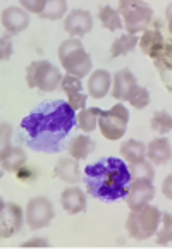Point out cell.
I'll list each match as a JSON object with an SVG mask.
<instances>
[{"instance_id": "6da1fadb", "label": "cell", "mask_w": 172, "mask_h": 249, "mask_svg": "<svg viewBox=\"0 0 172 249\" xmlns=\"http://www.w3.org/2000/svg\"><path fill=\"white\" fill-rule=\"evenodd\" d=\"M76 110L66 100H47L19 125V143L41 153H59L76 125Z\"/></svg>"}, {"instance_id": "7a4b0ae2", "label": "cell", "mask_w": 172, "mask_h": 249, "mask_svg": "<svg viewBox=\"0 0 172 249\" xmlns=\"http://www.w3.org/2000/svg\"><path fill=\"white\" fill-rule=\"evenodd\" d=\"M83 180L93 198L112 203L126 198L133 179L124 160L105 157L84 169Z\"/></svg>"}, {"instance_id": "3957f363", "label": "cell", "mask_w": 172, "mask_h": 249, "mask_svg": "<svg viewBox=\"0 0 172 249\" xmlns=\"http://www.w3.org/2000/svg\"><path fill=\"white\" fill-rule=\"evenodd\" d=\"M57 55H59L60 64H62V69L71 76L83 79L92 71V57L88 55V52L84 50L83 43L77 38L71 36L64 40L57 48Z\"/></svg>"}, {"instance_id": "277c9868", "label": "cell", "mask_w": 172, "mask_h": 249, "mask_svg": "<svg viewBox=\"0 0 172 249\" xmlns=\"http://www.w3.org/2000/svg\"><path fill=\"white\" fill-rule=\"evenodd\" d=\"M162 222V212L157 206H143L141 210L131 212L126 218V229L129 235L136 241H147L157 234L158 225Z\"/></svg>"}, {"instance_id": "5b68a950", "label": "cell", "mask_w": 172, "mask_h": 249, "mask_svg": "<svg viewBox=\"0 0 172 249\" xmlns=\"http://www.w3.org/2000/svg\"><path fill=\"white\" fill-rule=\"evenodd\" d=\"M119 14L128 33L138 35L145 31L153 21V11L145 0H119Z\"/></svg>"}, {"instance_id": "8992f818", "label": "cell", "mask_w": 172, "mask_h": 249, "mask_svg": "<svg viewBox=\"0 0 172 249\" xmlns=\"http://www.w3.org/2000/svg\"><path fill=\"white\" fill-rule=\"evenodd\" d=\"M26 83L30 88H38L43 93H52L62 83V74L48 60H35L26 69Z\"/></svg>"}, {"instance_id": "52a82bcc", "label": "cell", "mask_w": 172, "mask_h": 249, "mask_svg": "<svg viewBox=\"0 0 172 249\" xmlns=\"http://www.w3.org/2000/svg\"><path fill=\"white\" fill-rule=\"evenodd\" d=\"M129 122V110L122 103L114 105L110 110H105L100 114L98 129L102 136L109 141H117L124 136Z\"/></svg>"}, {"instance_id": "ba28073f", "label": "cell", "mask_w": 172, "mask_h": 249, "mask_svg": "<svg viewBox=\"0 0 172 249\" xmlns=\"http://www.w3.org/2000/svg\"><path fill=\"white\" fill-rule=\"evenodd\" d=\"M54 216V205L45 196L31 198L26 205V224L30 225L31 231H40V229L48 227Z\"/></svg>"}, {"instance_id": "9c48e42d", "label": "cell", "mask_w": 172, "mask_h": 249, "mask_svg": "<svg viewBox=\"0 0 172 249\" xmlns=\"http://www.w3.org/2000/svg\"><path fill=\"white\" fill-rule=\"evenodd\" d=\"M26 222V213H22L21 206L11 201H2L0 206V237L9 239L16 235L22 229Z\"/></svg>"}, {"instance_id": "30bf717a", "label": "cell", "mask_w": 172, "mask_h": 249, "mask_svg": "<svg viewBox=\"0 0 172 249\" xmlns=\"http://www.w3.org/2000/svg\"><path fill=\"white\" fill-rule=\"evenodd\" d=\"M153 196H155V189L152 180L136 179L131 180L129 191L124 199H126V205L129 206V210L136 212V210H141L143 206H147L153 199Z\"/></svg>"}, {"instance_id": "8fae6325", "label": "cell", "mask_w": 172, "mask_h": 249, "mask_svg": "<svg viewBox=\"0 0 172 249\" xmlns=\"http://www.w3.org/2000/svg\"><path fill=\"white\" fill-rule=\"evenodd\" d=\"M93 28V18L88 11L84 9H74L67 14L66 21H64V30L69 36L81 38L84 35H88Z\"/></svg>"}, {"instance_id": "7c38bea8", "label": "cell", "mask_w": 172, "mask_h": 249, "mask_svg": "<svg viewBox=\"0 0 172 249\" xmlns=\"http://www.w3.org/2000/svg\"><path fill=\"white\" fill-rule=\"evenodd\" d=\"M138 86L139 85L134 74L129 69H121L112 76V89H110V93L119 102H129V98H131V95Z\"/></svg>"}, {"instance_id": "4fadbf2b", "label": "cell", "mask_w": 172, "mask_h": 249, "mask_svg": "<svg viewBox=\"0 0 172 249\" xmlns=\"http://www.w3.org/2000/svg\"><path fill=\"white\" fill-rule=\"evenodd\" d=\"M60 88H62V91L66 93L67 102H69V105L73 107L74 110L86 108V100H88V96L83 93V85H81L79 77L66 74V76L62 77Z\"/></svg>"}, {"instance_id": "5bb4252c", "label": "cell", "mask_w": 172, "mask_h": 249, "mask_svg": "<svg viewBox=\"0 0 172 249\" xmlns=\"http://www.w3.org/2000/svg\"><path fill=\"white\" fill-rule=\"evenodd\" d=\"M2 26L11 35H18L30 26V14L22 7H7L2 11Z\"/></svg>"}, {"instance_id": "9a60e30c", "label": "cell", "mask_w": 172, "mask_h": 249, "mask_svg": "<svg viewBox=\"0 0 172 249\" xmlns=\"http://www.w3.org/2000/svg\"><path fill=\"white\" fill-rule=\"evenodd\" d=\"M155 67H157L158 74H160L162 81H164L165 88L169 91H172V35H167V40L162 48V52L158 53V57L153 60Z\"/></svg>"}, {"instance_id": "2e32d148", "label": "cell", "mask_w": 172, "mask_h": 249, "mask_svg": "<svg viewBox=\"0 0 172 249\" xmlns=\"http://www.w3.org/2000/svg\"><path fill=\"white\" fill-rule=\"evenodd\" d=\"M60 205L69 215H77L86 210V196L79 187H67L60 195Z\"/></svg>"}, {"instance_id": "e0dca14e", "label": "cell", "mask_w": 172, "mask_h": 249, "mask_svg": "<svg viewBox=\"0 0 172 249\" xmlns=\"http://www.w3.org/2000/svg\"><path fill=\"white\" fill-rule=\"evenodd\" d=\"M112 86V76L109 71L105 69H96L92 72L88 79V93L92 98L100 100L103 96H107V93L110 91Z\"/></svg>"}, {"instance_id": "ac0fdd59", "label": "cell", "mask_w": 172, "mask_h": 249, "mask_svg": "<svg viewBox=\"0 0 172 249\" xmlns=\"http://www.w3.org/2000/svg\"><path fill=\"white\" fill-rule=\"evenodd\" d=\"M79 160L73 157H67V158H60L55 165V170H54V177L57 179L64 180L67 184H77L81 179V172H79Z\"/></svg>"}, {"instance_id": "d6986e66", "label": "cell", "mask_w": 172, "mask_h": 249, "mask_svg": "<svg viewBox=\"0 0 172 249\" xmlns=\"http://www.w3.org/2000/svg\"><path fill=\"white\" fill-rule=\"evenodd\" d=\"M147 158L153 165H165L172 158L171 144L165 138H155L147 146Z\"/></svg>"}, {"instance_id": "ffe728a7", "label": "cell", "mask_w": 172, "mask_h": 249, "mask_svg": "<svg viewBox=\"0 0 172 249\" xmlns=\"http://www.w3.org/2000/svg\"><path fill=\"white\" fill-rule=\"evenodd\" d=\"M95 146L96 144L92 138H88V136H84V134H79L71 140L67 151H69L71 157L76 158V160H84V158H88L90 155L95 151Z\"/></svg>"}, {"instance_id": "44dd1931", "label": "cell", "mask_w": 172, "mask_h": 249, "mask_svg": "<svg viewBox=\"0 0 172 249\" xmlns=\"http://www.w3.org/2000/svg\"><path fill=\"white\" fill-rule=\"evenodd\" d=\"M121 155L128 163H136V161L145 160L147 146H145V143H141L138 140H128L121 144Z\"/></svg>"}, {"instance_id": "7402d4cb", "label": "cell", "mask_w": 172, "mask_h": 249, "mask_svg": "<svg viewBox=\"0 0 172 249\" xmlns=\"http://www.w3.org/2000/svg\"><path fill=\"white\" fill-rule=\"evenodd\" d=\"M102 110L98 107H90V108H83L77 112V127L83 132H93L95 127L98 125V119Z\"/></svg>"}, {"instance_id": "603a6c76", "label": "cell", "mask_w": 172, "mask_h": 249, "mask_svg": "<svg viewBox=\"0 0 172 249\" xmlns=\"http://www.w3.org/2000/svg\"><path fill=\"white\" fill-rule=\"evenodd\" d=\"M0 163H2V170L4 172L16 174L21 167L26 165V153L21 146H12L11 153L7 157L0 158Z\"/></svg>"}, {"instance_id": "cb8c5ba5", "label": "cell", "mask_w": 172, "mask_h": 249, "mask_svg": "<svg viewBox=\"0 0 172 249\" xmlns=\"http://www.w3.org/2000/svg\"><path fill=\"white\" fill-rule=\"evenodd\" d=\"M98 19H100V22H102L103 28H107L109 31H117V30H122V28H124V22H122L119 11L112 9L110 5L100 7Z\"/></svg>"}, {"instance_id": "d4e9b609", "label": "cell", "mask_w": 172, "mask_h": 249, "mask_svg": "<svg viewBox=\"0 0 172 249\" xmlns=\"http://www.w3.org/2000/svg\"><path fill=\"white\" fill-rule=\"evenodd\" d=\"M139 43L138 36L131 33H126L122 36H119L117 40H114L112 47H110V55L114 59L115 57H121V55H128L129 52H133L136 48V45Z\"/></svg>"}, {"instance_id": "484cf974", "label": "cell", "mask_w": 172, "mask_h": 249, "mask_svg": "<svg viewBox=\"0 0 172 249\" xmlns=\"http://www.w3.org/2000/svg\"><path fill=\"white\" fill-rule=\"evenodd\" d=\"M67 12V0H47L43 12L38 14L41 19H50V21H57Z\"/></svg>"}, {"instance_id": "4316f807", "label": "cell", "mask_w": 172, "mask_h": 249, "mask_svg": "<svg viewBox=\"0 0 172 249\" xmlns=\"http://www.w3.org/2000/svg\"><path fill=\"white\" fill-rule=\"evenodd\" d=\"M129 172H131V179H143V180H153L155 177V170L152 167L150 161L141 160L136 161V163H129Z\"/></svg>"}, {"instance_id": "83f0119b", "label": "cell", "mask_w": 172, "mask_h": 249, "mask_svg": "<svg viewBox=\"0 0 172 249\" xmlns=\"http://www.w3.org/2000/svg\"><path fill=\"white\" fill-rule=\"evenodd\" d=\"M150 124L155 132H158V134H167V132L172 131V115L169 114L167 110H158V112L153 114Z\"/></svg>"}, {"instance_id": "f1b7e54d", "label": "cell", "mask_w": 172, "mask_h": 249, "mask_svg": "<svg viewBox=\"0 0 172 249\" xmlns=\"http://www.w3.org/2000/svg\"><path fill=\"white\" fill-rule=\"evenodd\" d=\"M157 244L165 246L169 242H172V215L171 213H162V222L160 227H158L157 234Z\"/></svg>"}, {"instance_id": "f546056e", "label": "cell", "mask_w": 172, "mask_h": 249, "mask_svg": "<svg viewBox=\"0 0 172 249\" xmlns=\"http://www.w3.org/2000/svg\"><path fill=\"white\" fill-rule=\"evenodd\" d=\"M0 158L7 157L11 153L12 146H11V136H12V127L9 122H2L0 124Z\"/></svg>"}, {"instance_id": "4dcf8cb0", "label": "cell", "mask_w": 172, "mask_h": 249, "mask_svg": "<svg viewBox=\"0 0 172 249\" xmlns=\"http://www.w3.org/2000/svg\"><path fill=\"white\" fill-rule=\"evenodd\" d=\"M129 103L134 108H145L150 103V93H148V89L143 88V86H138L134 89V93L131 95V98H129Z\"/></svg>"}, {"instance_id": "1f68e13d", "label": "cell", "mask_w": 172, "mask_h": 249, "mask_svg": "<svg viewBox=\"0 0 172 249\" xmlns=\"http://www.w3.org/2000/svg\"><path fill=\"white\" fill-rule=\"evenodd\" d=\"M16 177H18L19 182H24V184H33L37 182L38 179V170L31 165H24L21 169L16 172Z\"/></svg>"}, {"instance_id": "d6a6232c", "label": "cell", "mask_w": 172, "mask_h": 249, "mask_svg": "<svg viewBox=\"0 0 172 249\" xmlns=\"http://www.w3.org/2000/svg\"><path fill=\"white\" fill-rule=\"evenodd\" d=\"M22 9H26L28 12H33V14H41L47 5V0H19Z\"/></svg>"}, {"instance_id": "836d02e7", "label": "cell", "mask_w": 172, "mask_h": 249, "mask_svg": "<svg viewBox=\"0 0 172 249\" xmlns=\"http://www.w3.org/2000/svg\"><path fill=\"white\" fill-rule=\"evenodd\" d=\"M2 55H0V59L2 60H9V57H11L12 53V47H11V40H9L7 36H2Z\"/></svg>"}, {"instance_id": "e575fe53", "label": "cell", "mask_w": 172, "mask_h": 249, "mask_svg": "<svg viewBox=\"0 0 172 249\" xmlns=\"http://www.w3.org/2000/svg\"><path fill=\"white\" fill-rule=\"evenodd\" d=\"M50 242L47 239H31V241H26L21 248H48Z\"/></svg>"}, {"instance_id": "d590c367", "label": "cell", "mask_w": 172, "mask_h": 249, "mask_svg": "<svg viewBox=\"0 0 172 249\" xmlns=\"http://www.w3.org/2000/svg\"><path fill=\"white\" fill-rule=\"evenodd\" d=\"M162 193H164L165 198L172 201V174L164 179V184H162Z\"/></svg>"}, {"instance_id": "8d00e7d4", "label": "cell", "mask_w": 172, "mask_h": 249, "mask_svg": "<svg viewBox=\"0 0 172 249\" xmlns=\"http://www.w3.org/2000/svg\"><path fill=\"white\" fill-rule=\"evenodd\" d=\"M165 19H167V30H169V33L172 35V2L167 5V9H165Z\"/></svg>"}]
</instances>
